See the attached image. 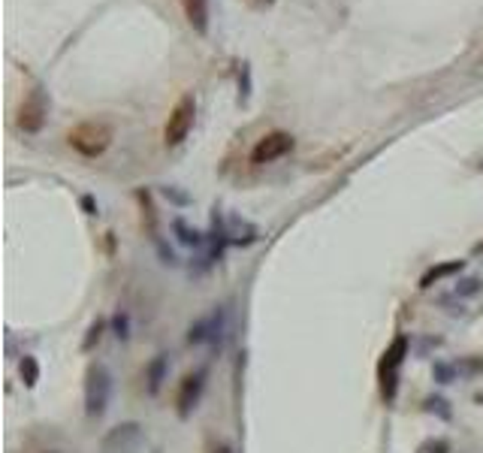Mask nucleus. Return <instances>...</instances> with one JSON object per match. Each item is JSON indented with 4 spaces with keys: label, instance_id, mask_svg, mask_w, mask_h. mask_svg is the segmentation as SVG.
I'll use <instances>...</instances> for the list:
<instances>
[{
    "label": "nucleus",
    "instance_id": "39448f33",
    "mask_svg": "<svg viewBox=\"0 0 483 453\" xmlns=\"http://www.w3.org/2000/svg\"><path fill=\"white\" fill-rule=\"evenodd\" d=\"M46 115H48L46 91H43V88H31L28 97H24L21 106H19V115H16L19 130H24V133H40L43 124H46Z\"/></svg>",
    "mask_w": 483,
    "mask_h": 453
},
{
    "label": "nucleus",
    "instance_id": "b1692460",
    "mask_svg": "<svg viewBox=\"0 0 483 453\" xmlns=\"http://www.w3.org/2000/svg\"><path fill=\"white\" fill-rule=\"evenodd\" d=\"M52 453H55V450H52Z\"/></svg>",
    "mask_w": 483,
    "mask_h": 453
},
{
    "label": "nucleus",
    "instance_id": "423d86ee",
    "mask_svg": "<svg viewBox=\"0 0 483 453\" xmlns=\"http://www.w3.org/2000/svg\"><path fill=\"white\" fill-rule=\"evenodd\" d=\"M290 148H294V136H290L287 130H272V133L260 136L257 145L251 148V163L263 167V163H272L278 157H284Z\"/></svg>",
    "mask_w": 483,
    "mask_h": 453
},
{
    "label": "nucleus",
    "instance_id": "6ab92c4d",
    "mask_svg": "<svg viewBox=\"0 0 483 453\" xmlns=\"http://www.w3.org/2000/svg\"><path fill=\"white\" fill-rule=\"evenodd\" d=\"M432 372H435L438 384H450L453 381V366H447V363H435V369H432Z\"/></svg>",
    "mask_w": 483,
    "mask_h": 453
},
{
    "label": "nucleus",
    "instance_id": "4be33fe9",
    "mask_svg": "<svg viewBox=\"0 0 483 453\" xmlns=\"http://www.w3.org/2000/svg\"><path fill=\"white\" fill-rule=\"evenodd\" d=\"M212 453H230V444H224V442H221V444H214V447H212Z\"/></svg>",
    "mask_w": 483,
    "mask_h": 453
},
{
    "label": "nucleus",
    "instance_id": "0eeeda50",
    "mask_svg": "<svg viewBox=\"0 0 483 453\" xmlns=\"http://www.w3.org/2000/svg\"><path fill=\"white\" fill-rule=\"evenodd\" d=\"M206 369H197V372H187L179 384V393H175V411H179V417H190V411L197 408V402L202 396V390H206Z\"/></svg>",
    "mask_w": 483,
    "mask_h": 453
},
{
    "label": "nucleus",
    "instance_id": "f03ea898",
    "mask_svg": "<svg viewBox=\"0 0 483 453\" xmlns=\"http://www.w3.org/2000/svg\"><path fill=\"white\" fill-rule=\"evenodd\" d=\"M112 399V372L106 363H91L85 372V414L103 417Z\"/></svg>",
    "mask_w": 483,
    "mask_h": 453
},
{
    "label": "nucleus",
    "instance_id": "412c9836",
    "mask_svg": "<svg viewBox=\"0 0 483 453\" xmlns=\"http://www.w3.org/2000/svg\"><path fill=\"white\" fill-rule=\"evenodd\" d=\"M429 450L432 453H447L450 447H447V442H435V444H429Z\"/></svg>",
    "mask_w": 483,
    "mask_h": 453
},
{
    "label": "nucleus",
    "instance_id": "2eb2a0df",
    "mask_svg": "<svg viewBox=\"0 0 483 453\" xmlns=\"http://www.w3.org/2000/svg\"><path fill=\"white\" fill-rule=\"evenodd\" d=\"M172 226H175V233H179V242L194 245V248H197V245H202V236H199L197 230H190V226H187L185 221H175Z\"/></svg>",
    "mask_w": 483,
    "mask_h": 453
},
{
    "label": "nucleus",
    "instance_id": "6e6552de",
    "mask_svg": "<svg viewBox=\"0 0 483 453\" xmlns=\"http://www.w3.org/2000/svg\"><path fill=\"white\" fill-rule=\"evenodd\" d=\"M139 444H142V426L121 423L103 438V453H133Z\"/></svg>",
    "mask_w": 483,
    "mask_h": 453
},
{
    "label": "nucleus",
    "instance_id": "9b49d317",
    "mask_svg": "<svg viewBox=\"0 0 483 453\" xmlns=\"http://www.w3.org/2000/svg\"><path fill=\"white\" fill-rule=\"evenodd\" d=\"M462 266H465L462 260H447V263H438V266H432V269L423 275V278H420V291H429L432 284H438V281H444V278H450V275L462 272Z\"/></svg>",
    "mask_w": 483,
    "mask_h": 453
},
{
    "label": "nucleus",
    "instance_id": "aec40b11",
    "mask_svg": "<svg viewBox=\"0 0 483 453\" xmlns=\"http://www.w3.org/2000/svg\"><path fill=\"white\" fill-rule=\"evenodd\" d=\"M82 206H85L88 215H97V206H94V199H91V197H82Z\"/></svg>",
    "mask_w": 483,
    "mask_h": 453
},
{
    "label": "nucleus",
    "instance_id": "ddd939ff",
    "mask_svg": "<svg viewBox=\"0 0 483 453\" xmlns=\"http://www.w3.org/2000/svg\"><path fill=\"white\" fill-rule=\"evenodd\" d=\"M19 372H21V384L28 387V390H33V387H36V381H40V363H36V357H31V354H24V357H21Z\"/></svg>",
    "mask_w": 483,
    "mask_h": 453
},
{
    "label": "nucleus",
    "instance_id": "f3484780",
    "mask_svg": "<svg viewBox=\"0 0 483 453\" xmlns=\"http://www.w3.org/2000/svg\"><path fill=\"white\" fill-rule=\"evenodd\" d=\"M426 411L438 414L441 420H450V417H453V411L447 408V399H441V396H429V399H426Z\"/></svg>",
    "mask_w": 483,
    "mask_h": 453
},
{
    "label": "nucleus",
    "instance_id": "5701e85b",
    "mask_svg": "<svg viewBox=\"0 0 483 453\" xmlns=\"http://www.w3.org/2000/svg\"><path fill=\"white\" fill-rule=\"evenodd\" d=\"M480 170H483V160H480Z\"/></svg>",
    "mask_w": 483,
    "mask_h": 453
},
{
    "label": "nucleus",
    "instance_id": "f8f14e48",
    "mask_svg": "<svg viewBox=\"0 0 483 453\" xmlns=\"http://www.w3.org/2000/svg\"><path fill=\"white\" fill-rule=\"evenodd\" d=\"M214 338V326H212V314L209 318H199L197 323H190L187 330V345H206Z\"/></svg>",
    "mask_w": 483,
    "mask_h": 453
},
{
    "label": "nucleus",
    "instance_id": "f257e3e1",
    "mask_svg": "<svg viewBox=\"0 0 483 453\" xmlns=\"http://www.w3.org/2000/svg\"><path fill=\"white\" fill-rule=\"evenodd\" d=\"M67 142L76 155L82 157H100L112 145V127L103 121H82L67 133Z\"/></svg>",
    "mask_w": 483,
    "mask_h": 453
},
{
    "label": "nucleus",
    "instance_id": "4468645a",
    "mask_svg": "<svg viewBox=\"0 0 483 453\" xmlns=\"http://www.w3.org/2000/svg\"><path fill=\"white\" fill-rule=\"evenodd\" d=\"M103 333H106V318L91 321V326H88V335H85V342H82V350H85V354H88V350H94V345H100Z\"/></svg>",
    "mask_w": 483,
    "mask_h": 453
},
{
    "label": "nucleus",
    "instance_id": "a211bd4d",
    "mask_svg": "<svg viewBox=\"0 0 483 453\" xmlns=\"http://www.w3.org/2000/svg\"><path fill=\"white\" fill-rule=\"evenodd\" d=\"M480 293V278H465L456 284V296H474Z\"/></svg>",
    "mask_w": 483,
    "mask_h": 453
},
{
    "label": "nucleus",
    "instance_id": "1a4fd4ad",
    "mask_svg": "<svg viewBox=\"0 0 483 453\" xmlns=\"http://www.w3.org/2000/svg\"><path fill=\"white\" fill-rule=\"evenodd\" d=\"M167 375H170V360H167V354L151 357V363L145 366V393H148V396H157L160 387H163V381H167Z\"/></svg>",
    "mask_w": 483,
    "mask_h": 453
},
{
    "label": "nucleus",
    "instance_id": "dca6fc26",
    "mask_svg": "<svg viewBox=\"0 0 483 453\" xmlns=\"http://www.w3.org/2000/svg\"><path fill=\"white\" fill-rule=\"evenodd\" d=\"M112 330H115V335L121 338V342H127V338H130V314L115 311V318H112Z\"/></svg>",
    "mask_w": 483,
    "mask_h": 453
},
{
    "label": "nucleus",
    "instance_id": "7ed1b4c3",
    "mask_svg": "<svg viewBox=\"0 0 483 453\" xmlns=\"http://www.w3.org/2000/svg\"><path fill=\"white\" fill-rule=\"evenodd\" d=\"M405 357H408V335H396L393 338V345L384 350V357H380V366H378V375H380V393H384L387 402L396 399V390H399V369Z\"/></svg>",
    "mask_w": 483,
    "mask_h": 453
},
{
    "label": "nucleus",
    "instance_id": "20e7f679",
    "mask_svg": "<svg viewBox=\"0 0 483 453\" xmlns=\"http://www.w3.org/2000/svg\"><path fill=\"white\" fill-rule=\"evenodd\" d=\"M194 115H197V100L190 94H185L179 103L172 106L170 118H167V127H163V142H167V148H175L187 140L190 127H194Z\"/></svg>",
    "mask_w": 483,
    "mask_h": 453
},
{
    "label": "nucleus",
    "instance_id": "9d476101",
    "mask_svg": "<svg viewBox=\"0 0 483 453\" xmlns=\"http://www.w3.org/2000/svg\"><path fill=\"white\" fill-rule=\"evenodd\" d=\"M185 19L197 33H209V0H182Z\"/></svg>",
    "mask_w": 483,
    "mask_h": 453
}]
</instances>
